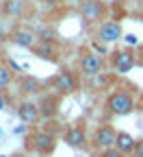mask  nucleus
<instances>
[{
	"mask_svg": "<svg viewBox=\"0 0 143 157\" xmlns=\"http://www.w3.org/2000/svg\"><path fill=\"white\" fill-rule=\"evenodd\" d=\"M109 109L115 113V116H126V113H130L132 109H134V101H132V96L128 94V92H115V94H111V98H109Z\"/></svg>",
	"mask_w": 143,
	"mask_h": 157,
	"instance_id": "f257e3e1",
	"label": "nucleus"
},
{
	"mask_svg": "<svg viewBox=\"0 0 143 157\" xmlns=\"http://www.w3.org/2000/svg\"><path fill=\"white\" fill-rule=\"evenodd\" d=\"M80 15L87 24H93V22H100L102 15H104V5L100 0H83L80 2Z\"/></svg>",
	"mask_w": 143,
	"mask_h": 157,
	"instance_id": "f03ea898",
	"label": "nucleus"
},
{
	"mask_svg": "<svg viewBox=\"0 0 143 157\" xmlns=\"http://www.w3.org/2000/svg\"><path fill=\"white\" fill-rule=\"evenodd\" d=\"M121 37V24L115 22V20H109V22H102L100 29H98V42L102 44H111V42H117Z\"/></svg>",
	"mask_w": 143,
	"mask_h": 157,
	"instance_id": "7ed1b4c3",
	"label": "nucleus"
},
{
	"mask_svg": "<svg viewBox=\"0 0 143 157\" xmlns=\"http://www.w3.org/2000/svg\"><path fill=\"white\" fill-rule=\"evenodd\" d=\"M134 63H137V59H134L132 50H119V52L113 55V68H115L117 74H126Z\"/></svg>",
	"mask_w": 143,
	"mask_h": 157,
	"instance_id": "20e7f679",
	"label": "nucleus"
},
{
	"mask_svg": "<svg viewBox=\"0 0 143 157\" xmlns=\"http://www.w3.org/2000/svg\"><path fill=\"white\" fill-rule=\"evenodd\" d=\"M115 142H117V133L111 127H100L93 133V144L98 148H111V146H115Z\"/></svg>",
	"mask_w": 143,
	"mask_h": 157,
	"instance_id": "39448f33",
	"label": "nucleus"
},
{
	"mask_svg": "<svg viewBox=\"0 0 143 157\" xmlns=\"http://www.w3.org/2000/svg\"><path fill=\"white\" fill-rule=\"evenodd\" d=\"M100 70H102V59L98 52H87L80 59V72L83 74L93 76V74H100Z\"/></svg>",
	"mask_w": 143,
	"mask_h": 157,
	"instance_id": "423d86ee",
	"label": "nucleus"
},
{
	"mask_svg": "<svg viewBox=\"0 0 143 157\" xmlns=\"http://www.w3.org/2000/svg\"><path fill=\"white\" fill-rule=\"evenodd\" d=\"M17 116H20V120H22V122L35 124V122L39 120V109H37L35 103L24 101V103H20V107H17Z\"/></svg>",
	"mask_w": 143,
	"mask_h": 157,
	"instance_id": "0eeeda50",
	"label": "nucleus"
},
{
	"mask_svg": "<svg viewBox=\"0 0 143 157\" xmlns=\"http://www.w3.org/2000/svg\"><path fill=\"white\" fill-rule=\"evenodd\" d=\"M54 87H56V90H61V92H65V94L74 92V90H76V78H74V74H72V72H67V70L59 72V74H56V78H54Z\"/></svg>",
	"mask_w": 143,
	"mask_h": 157,
	"instance_id": "6e6552de",
	"label": "nucleus"
},
{
	"mask_svg": "<svg viewBox=\"0 0 143 157\" xmlns=\"http://www.w3.org/2000/svg\"><path fill=\"white\" fill-rule=\"evenodd\" d=\"M11 42L17 44V46H24V48H33L35 42H37V37H35V33L28 31V29H20V31H15V33L11 35Z\"/></svg>",
	"mask_w": 143,
	"mask_h": 157,
	"instance_id": "1a4fd4ad",
	"label": "nucleus"
},
{
	"mask_svg": "<svg viewBox=\"0 0 143 157\" xmlns=\"http://www.w3.org/2000/svg\"><path fill=\"white\" fill-rule=\"evenodd\" d=\"M33 142H35V151L37 153H50L54 148V137L46 131H39L35 137H33Z\"/></svg>",
	"mask_w": 143,
	"mask_h": 157,
	"instance_id": "9d476101",
	"label": "nucleus"
},
{
	"mask_svg": "<svg viewBox=\"0 0 143 157\" xmlns=\"http://www.w3.org/2000/svg\"><path fill=\"white\" fill-rule=\"evenodd\" d=\"M85 131L80 129V127H72L67 133H65V142L70 144V146H83L85 144Z\"/></svg>",
	"mask_w": 143,
	"mask_h": 157,
	"instance_id": "9b49d317",
	"label": "nucleus"
},
{
	"mask_svg": "<svg viewBox=\"0 0 143 157\" xmlns=\"http://www.w3.org/2000/svg\"><path fill=\"white\" fill-rule=\"evenodd\" d=\"M115 146L126 155V153H132V151H134L137 142L132 140V135H130V133H117V142H115Z\"/></svg>",
	"mask_w": 143,
	"mask_h": 157,
	"instance_id": "f8f14e48",
	"label": "nucleus"
},
{
	"mask_svg": "<svg viewBox=\"0 0 143 157\" xmlns=\"http://www.w3.org/2000/svg\"><path fill=\"white\" fill-rule=\"evenodd\" d=\"M11 78H13V72L11 68H5V66H0V87H5L11 83Z\"/></svg>",
	"mask_w": 143,
	"mask_h": 157,
	"instance_id": "ddd939ff",
	"label": "nucleus"
},
{
	"mask_svg": "<svg viewBox=\"0 0 143 157\" xmlns=\"http://www.w3.org/2000/svg\"><path fill=\"white\" fill-rule=\"evenodd\" d=\"M98 157H124V153H121L117 146H111V148H104Z\"/></svg>",
	"mask_w": 143,
	"mask_h": 157,
	"instance_id": "4468645a",
	"label": "nucleus"
},
{
	"mask_svg": "<svg viewBox=\"0 0 143 157\" xmlns=\"http://www.w3.org/2000/svg\"><path fill=\"white\" fill-rule=\"evenodd\" d=\"M22 92H28V94L37 92V83L33 81V78H24L22 81Z\"/></svg>",
	"mask_w": 143,
	"mask_h": 157,
	"instance_id": "2eb2a0df",
	"label": "nucleus"
},
{
	"mask_svg": "<svg viewBox=\"0 0 143 157\" xmlns=\"http://www.w3.org/2000/svg\"><path fill=\"white\" fill-rule=\"evenodd\" d=\"M5 11H7V13H17V11H20V0H7Z\"/></svg>",
	"mask_w": 143,
	"mask_h": 157,
	"instance_id": "dca6fc26",
	"label": "nucleus"
},
{
	"mask_svg": "<svg viewBox=\"0 0 143 157\" xmlns=\"http://www.w3.org/2000/svg\"><path fill=\"white\" fill-rule=\"evenodd\" d=\"M124 39H126V44H128V46H137V44H139L137 35H132V33H130V35H124Z\"/></svg>",
	"mask_w": 143,
	"mask_h": 157,
	"instance_id": "f3484780",
	"label": "nucleus"
},
{
	"mask_svg": "<svg viewBox=\"0 0 143 157\" xmlns=\"http://www.w3.org/2000/svg\"><path fill=\"white\" fill-rule=\"evenodd\" d=\"M93 48L98 50V55H106V46H104V44H98V42H93Z\"/></svg>",
	"mask_w": 143,
	"mask_h": 157,
	"instance_id": "a211bd4d",
	"label": "nucleus"
},
{
	"mask_svg": "<svg viewBox=\"0 0 143 157\" xmlns=\"http://www.w3.org/2000/svg\"><path fill=\"white\" fill-rule=\"evenodd\" d=\"M134 155H137V157H143V140L137 142V146H134Z\"/></svg>",
	"mask_w": 143,
	"mask_h": 157,
	"instance_id": "6ab92c4d",
	"label": "nucleus"
},
{
	"mask_svg": "<svg viewBox=\"0 0 143 157\" xmlns=\"http://www.w3.org/2000/svg\"><path fill=\"white\" fill-rule=\"evenodd\" d=\"M0 109H7V101H5L2 96H0Z\"/></svg>",
	"mask_w": 143,
	"mask_h": 157,
	"instance_id": "aec40b11",
	"label": "nucleus"
},
{
	"mask_svg": "<svg viewBox=\"0 0 143 157\" xmlns=\"http://www.w3.org/2000/svg\"><path fill=\"white\" fill-rule=\"evenodd\" d=\"M9 66H11V68H13V70H15V72H20V66H17V63H15V61H9Z\"/></svg>",
	"mask_w": 143,
	"mask_h": 157,
	"instance_id": "412c9836",
	"label": "nucleus"
},
{
	"mask_svg": "<svg viewBox=\"0 0 143 157\" xmlns=\"http://www.w3.org/2000/svg\"><path fill=\"white\" fill-rule=\"evenodd\" d=\"M2 42H5V33L0 31V46H2Z\"/></svg>",
	"mask_w": 143,
	"mask_h": 157,
	"instance_id": "4be33fe9",
	"label": "nucleus"
},
{
	"mask_svg": "<svg viewBox=\"0 0 143 157\" xmlns=\"http://www.w3.org/2000/svg\"><path fill=\"white\" fill-rule=\"evenodd\" d=\"M13 157H22V155H13Z\"/></svg>",
	"mask_w": 143,
	"mask_h": 157,
	"instance_id": "5701e85b",
	"label": "nucleus"
},
{
	"mask_svg": "<svg viewBox=\"0 0 143 157\" xmlns=\"http://www.w3.org/2000/svg\"><path fill=\"white\" fill-rule=\"evenodd\" d=\"M139 63H141V66H143V59H141V61H139Z\"/></svg>",
	"mask_w": 143,
	"mask_h": 157,
	"instance_id": "b1692460",
	"label": "nucleus"
}]
</instances>
